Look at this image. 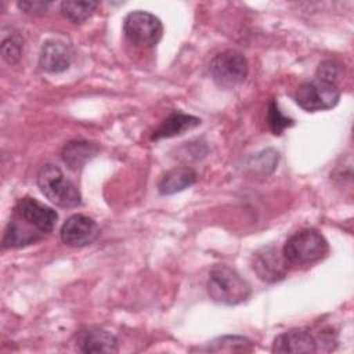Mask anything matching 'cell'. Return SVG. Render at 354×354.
I'll use <instances>...</instances> for the list:
<instances>
[{"mask_svg":"<svg viewBox=\"0 0 354 354\" xmlns=\"http://www.w3.org/2000/svg\"><path fill=\"white\" fill-rule=\"evenodd\" d=\"M206 286L210 299L224 306L241 304L252 295L248 281L236 270L225 264H217L210 270Z\"/></svg>","mask_w":354,"mask_h":354,"instance_id":"1","label":"cell"},{"mask_svg":"<svg viewBox=\"0 0 354 354\" xmlns=\"http://www.w3.org/2000/svg\"><path fill=\"white\" fill-rule=\"evenodd\" d=\"M37 185L47 199L61 207H76L82 203L80 191L57 165L47 163L40 169Z\"/></svg>","mask_w":354,"mask_h":354,"instance_id":"2","label":"cell"},{"mask_svg":"<svg viewBox=\"0 0 354 354\" xmlns=\"http://www.w3.org/2000/svg\"><path fill=\"white\" fill-rule=\"evenodd\" d=\"M328 250V241L319 231L304 228L286 239L282 253L289 264H306L325 257Z\"/></svg>","mask_w":354,"mask_h":354,"instance_id":"3","label":"cell"},{"mask_svg":"<svg viewBox=\"0 0 354 354\" xmlns=\"http://www.w3.org/2000/svg\"><path fill=\"white\" fill-rule=\"evenodd\" d=\"M212 80L224 90L241 86L249 72L246 57L236 50H225L213 57L209 65Z\"/></svg>","mask_w":354,"mask_h":354,"instance_id":"4","label":"cell"},{"mask_svg":"<svg viewBox=\"0 0 354 354\" xmlns=\"http://www.w3.org/2000/svg\"><path fill=\"white\" fill-rule=\"evenodd\" d=\"M123 32L129 41L140 47L155 46L163 35V25L158 17L148 11L129 12L123 21Z\"/></svg>","mask_w":354,"mask_h":354,"instance_id":"5","label":"cell"},{"mask_svg":"<svg viewBox=\"0 0 354 354\" xmlns=\"http://www.w3.org/2000/svg\"><path fill=\"white\" fill-rule=\"evenodd\" d=\"M339 100L340 91L336 84L319 79L300 84L295 94L296 104L307 112L330 109L337 105Z\"/></svg>","mask_w":354,"mask_h":354,"instance_id":"6","label":"cell"},{"mask_svg":"<svg viewBox=\"0 0 354 354\" xmlns=\"http://www.w3.org/2000/svg\"><path fill=\"white\" fill-rule=\"evenodd\" d=\"M12 214L24 220L41 235L51 232L58 220V214L54 209L30 196L21 198L17 202Z\"/></svg>","mask_w":354,"mask_h":354,"instance_id":"7","label":"cell"},{"mask_svg":"<svg viewBox=\"0 0 354 354\" xmlns=\"http://www.w3.org/2000/svg\"><path fill=\"white\" fill-rule=\"evenodd\" d=\"M288 260L275 246H263L252 257V267L264 282H278L288 272Z\"/></svg>","mask_w":354,"mask_h":354,"instance_id":"8","label":"cell"},{"mask_svg":"<svg viewBox=\"0 0 354 354\" xmlns=\"http://www.w3.org/2000/svg\"><path fill=\"white\" fill-rule=\"evenodd\" d=\"M100 234L97 223L84 214H73L62 224L61 241L71 248H82L93 243Z\"/></svg>","mask_w":354,"mask_h":354,"instance_id":"9","label":"cell"},{"mask_svg":"<svg viewBox=\"0 0 354 354\" xmlns=\"http://www.w3.org/2000/svg\"><path fill=\"white\" fill-rule=\"evenodd\" d=\"M272 353H315L318 342L308 329H292L278 335L272 343Z\"/></svg>","mask_w":354,"mask_h":354,"instance_id":"10","label":"cell"},{"mask_svg":"<svg viewBox=\"0 0 354 354\" xmlns=\"http://www.w3.org/2000/svg\"><path fill=\"white\" fill-rule=\"evenodd\" d=\"M72 59L73 53L68 44L48 40L41 47L39 66L47 73H61L69 68Z\"/></svg>","mask_w":354,"mask_h":354,"instance_id":"11","label":"cell"},{"mask_svg":"<svg viewBox=\"0 0 354 354\" xmlns=\"http://www.w3.org/2000/svg\"><path fill=\"white\" fill-rule=\"evenodd\" d=\"M77 343L83 353L111 354V353L118 351L116 337L111 332H108L105 329H100V328H94V329L82 332Z\"/></svg>","mask_w":354,"mask_h":354,"instance_id":"12","label":"cell"},{"mask_svg":"<svg viewBox=\"0 0 354 354\" xmlns=\"http://www.w3.org/2000/svg\"><path fill=\"white\" fill-rule=\"evenodd\" d=\"M199 124H201V119L196 116L187 115L183 112H173L159 124L158 129L153 130V134L151 138L152 140L170 138L174 136H180L187 130H191Z\"/></svg>","mask_w":354,"mask_h":354,"instance_id":"13","label":"cell"},{"mask_svg":"<svg viewBox=\"0 0 354 354\" xmlns=\"http://www.w3.org/2000/svg\"><path fill=\"white\" fill-rule=\"evenodd\" d=\"M43 235L37 232L35 228H32L29 224H26L24 220L12 214L4 236H3V246L4 248H21L29 243H33L35 241L40 239Z\"/></svg>","mask_w":354,"mask_h":354,"instance_id":"14","label":"cell"},{"mask_svg":"<svg viewBox=\"0 0 354 354\" xmlns=\"http://www.w3.org/2000/svg\"><path fill=\"white\" fill-rule=\"evenodd\" d=\"M98 152V147L88 141H71L62 149V160L72 170H80Z\"/></svg>","mask_w":354,"mask_h":354,"instance_id":"15","label":"cell"},{"mask_svg":"<svg viewBox=\"0 0 354 354\" xmlns=\"http://www.w3.org/2000/svg\"><path fill=\"white\" fill-rule=\"evenodd\" d=\"M196 181V173L191 167H174L169 170L159 183L162 195H173L191 187Z\"/></svg>","mask_w":354,"mask_h":354,"instance_id":"16","label":"cell"},{"mask_svg":"<svg viewBox=\"0 0 354 354\" xmlns=\"http://www.w3.org/2000/svg\"><path fill=\"white\" fill-rule=\"evenodd\" d=\"M205 350L212 353H250L253 351V344L248 337L225 335L209 342Z\"/></svg>","mask_w":354,"mask_h":354,"instance_id":"17","label":"cell"},{"mask_svg":"<svg viewBox=\"0 0 354 354\" xmlns=\"http://www.w3.org/2000/svg\"><path fill=\"white\" fill-rule=\"evenodd\" d=\"M98 6L100 3L93 0H66L61 3V12L68 21L73 24H83L94 14Z\"/></svg>","mask_w":354,"mask_h":354,"instance_id":"18","label":"cell"},{"mask_svg":"<svg viewBox=\"0 0 354 354\" xmlns=\"http://www.w3.org/2000/svg\"><path fill=\"white\" fill-rule=\"evenodd\" d=\"M24 40L18 33L4 36L1 41V55L7 64H15L21 58Z\"/></svg>","mask_w":354,"mask_h":354,"instance_id":"19","label":"cell"},{"mask_svg":"<svg viewBox=\"0 0 354 354\" xmlns=\"http://www.w3.org/2000/svg\"><path fill=\"white\" fill-rule=\"evenodd\" d=\"M267 123L271 129V131L275 134V136H279L282 134V131L286 129V127H290L293 126V120L288 116H285L279 108H278V104L272 100L268 105V112H267Z\"/></svg>","mask_w":354,"mask_h":354,"instance_id":"20","label":"cell"},{"mask_svg":"<svg viewBox=\"0 0 354 354\" xmlns=\"http://www.w3.org/2000/svg\"><path fill=\"white\" fill-rule=\"evenodd\" d=\"M340 71V65L336 61L325 59L318 65L317 69V79L328 83H335Z\"/></svg>","mask_w":354,"mask_h":354,"instance_id":"21","label":"cell"},{"mask_svg":"<svg viewBox=\"0 0 354 354\" xmlns=\"http://www.w3.org/2000/svg\"><path fill=\"white\" fill-rule=\"evenodd\" d=\"M19 10L29 15H41L47 11L50 7V1H41V0H22L18 1Z\"/></svg>","mask_w":354,"mask_h":354,"instance_id":"22","label":"cell"}]
</instances>
